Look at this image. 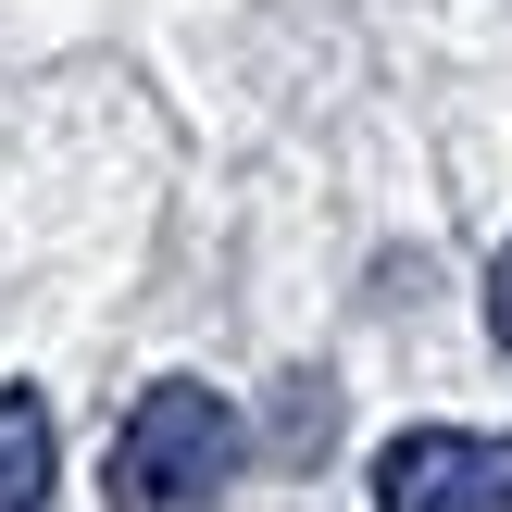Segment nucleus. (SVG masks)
I'll return each instance as SVG.
<instances>
[{
  "label": "nucleus",
  "instance_id": "obj_1",
  "mask_svg": "<svg viewBox=\"0 0 512 512\" xmlns=\"http://www.w3.org/2000/svg\"><path fill=\"white\" fill-rule=\"evenodd\" d=\"M225 475H238V400L200 375L138 388V413L113 438V512H200Z\"/></svg>",
  "mask_w": 512,
  "mask_h": 512
},
{
  "label": "nucleus",
  "instance_id": "obj_2",
  "mask_svg": "<svg viewBox=\"0 0 512 512\" xmlns=\"http://www.w3.org/2000/svg\"><path fill=\"white\" fill-rule=\"evenodd\" d=\"M375 512H512V438L488 425H413L375 450Z\"/></svg>",
  "mask_w": 512,
  "mask_h": 512
},
{
  "label": "nucleus",
  "instance_id": "obj_3",
  "mask_svg": "<svg viewBox=\"0 0 512 512\" xmlns=\"http://www.w3.org/2000/svg\"><path fill=\"white\" fill-rule=\"evenodd\" d=\"M50 475H63L50 400L38 388H0V512H50Z\"/></svg>",
  "mask_w": 512,
  "mask_h": 512
},
{
  "label": "nucleus",
  "instance_id": "obj_4",
  "mask_svg": "<svg viewBox=\"0 0 512 512\" xmlns=\"http://www.w3.org/2000/svg\"><path fill=\"white\" fill-rule=\"evenodd\" d=\"M488 325H500V338H512V250H500V263H488Z\"/></svg>",
  "mask_w": 512,
  "mask_h": 512
}]
</instances>
